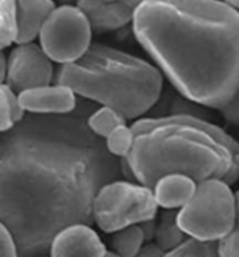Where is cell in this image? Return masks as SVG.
<instances>
[{
	"instance_id": "obj_1",
	"label": "cell",
	"mask_w": 239,
	"mask_h": 257,
	"mask_svg": "<svg viewBox=\"0 0 239 257\" xmlns=\"http://www.w3.org/2000/svg\"><path fill=\"white\" fill-rule=\"evenodd\" d=\"M87 102L65 115L29 114L0 140V225L20 257L48 255L56 235L93 225L97 194L123 162L88 126Z\"/></svg>"
},
{
	"instance_id": "obj_2",
	"label": "cell",
	"mask_w": 239,
	"mask_h": 257,
	"mask_svg": "<svg viewBox=\"0 0 239 257\" xmlns=\"http://www.w3.org/2000/svg\"><path fill=\"white\" fill-rule=\"evenodd\" d=\"M133 33L189 100L220 109L239 90V12L218 0H143Z\"/></svg>"
},
{
	"instance_id": "obj_3",
	"label": "cell",
	"mask_w": 239,
	"mask_h": 257,
	"mask_svg": "<svg viewBox=\"0 0 239 257\" xmlns=\"http://www.w3.org/2000/svg\"><path fill=\"white\" fill-rule=\"evenodd\" d=\"M133 149L123 162L133 181L153 190L161 177L189 176L197 183L211 178L233 184L239 178V142L222 128L197 116L141 117L132 124Z\"/></svg>"
},
{
	"instance_id": "obj_4",
	"label": "cell",
	"mask_w": 239,
	"mask_h": 257,
	"mask_svg": "<svg viewBox=\"0 0 239 257\" xmlns=\"http://www.w3.org/2000/svg\"><path fill=\"white\" fill-rule=\"evenodd\" d=\"M54 83L69 86L82 99L116 109L126 120H139L159 100L164 75L142 58L94 43L79 61L58 68Z\"/></svg>"
},
{
	"instance_id": "obj_5",
	"label": "cell",
	"mask_w": 239,
	"mask_h": 257,
	"mask_svg": "<svg viewBox=\"0 0 239 257\" xmlns=\"http://www.w3.org/2000/svg\"><path fill=\"white\" fill-rule=\"evenodd\" d=\"M238 218L237 193L223 179L200 182L191 200L178 213V222L189 238L220 243L233 232Z\"/></svg>"
},
{
	"instance_id": "obj_6",
	"label": "cell",
	"mask_w": 239,
	"mask_h": 257,
	"mask_svg": "<svg viewBox=\"0 0 239 257\" xmlns=\"http://www.w3.org/2000/svg\"><path fill=\"white\" fill-rule=\"evenodd\" d=\"M157 214L153 190L135 181L109 183L99 191L94 205V223L108 234L154 220Z\"/></svg>"
},
{
	"instance_id": "obj_7",
	"label": "cell",
	"mask_w": 239,
	"mask_h": 257,
	"mask_svg": "<svg viewBox=\"0 0 239 257\" xmlns=\"http://www.w3.org/2000/svg\"><path fill=\"white\" fill-rule=\"evenodd\" d=\"M94 31L77 5L56 6L39 36V45L53 63L69 65L79 61L93 43Z\"/></svg>"
},
{
	"instance_id": "obj_8",
	"label": "cell",
	"mask_w": 239,
	"mask_h": 257,
	"mask_svg": "<svg viewBox=\"0 0 239 257\" xmlns=\"http://www.w3.org/2000/svg\"><path fill=\"white\" fill-rule=\"evenodd\" d=\"M53 61L38 43L18 45L7 56L5 84L20 94L35 87L50 85L55 80Z\"/></svg>"
},
{
	"instance_id": "obj_9",
	"label": "cell",
	"mask_w": 239,
	"mask_h": 257,
	"mask_svg": "<svg viewBox=\"0 0 239 257\" xmlns=\"http://www.w3.org/2000/svg\"><path fill=\"white\" fill-rule=\"evenodd\" d=\"M26 113L35 115H65L78 106L76 93L67 85L53 83L19 94Z\"/></svg>"
},
{
	"instance_id": "obj_10",
	"label": "cell",
	"mask_w": 239,
	"mask_h": 257,
	"mask_svg": "<svg viewBox=\"0 0 239 257\" xmlns=\"http://www.w3.org/2000/svg\"><path fill=\"white\" fill-rule=\"evenodd\" d=\"M140 4L133 0H79L76 5L86 14L95 33H106L133 24Z\"/></svg>"
},
{
	"instance_id": "obj_11",
	"label": "cell",
	"mask_w": 239,
	"mask_h": 257,
	"mask_svg": "<svg viewBox=\"0 0 239 257\" xmlns=\"http://www.w3.org/2000/svg\"><path fill=\"white\" fill-rule=\"evenodd\" d=\"M108 249L90 225H72L58 233L51 242L50 257H103Z\"/></svg>"
},
{
	"instance_id": "obj_12",
	"label": "cell",
	"mask_w": 239,
	"mask_h": 257,
	"mask_svg": "<svg viewBox=\"0 0 239 257\" xmlns=\"http://www.w3.org/2000/svg\"><path fill=\"white\" fill-rule=\"evenodd\" d=\"M56 9L51 0H19L17 2L18 45L33 43L39 38L48 18Z\"/></svg>"
},
{
	"instance_id": "obj_13",
	"label": "cell",
	"mask_w": 239,
	"mask_h": 257,
	"mask_svg": "<svg viewBox=\"0 0 239 257\" xmlns=\"http://www.w3.org/2000/svg\"><path fill=\"white\" fill-rule=\"evenodd\" d=\"M197 184L195 179L182 174L164 176L153 187L157 206L163 210H182L194 197Z\"/></svg>"
},
{
	"instance_id": "obj_14",
	"label": "cell",
	"mask_w": 239,
	"mask_h": 257,
	"mask_svg": "<svg viewBox=\"0 0 239 257\" xmlns=\"http://www.w3.org/2000/svg\"><path fill=\"white\" fill-rule=\"evenodd\" d=\"M178 213L179 211L163 210L156 216V229L153 242L165 254L174 251L189 238L179 225Z\"/></svg>"
},
{
	"instance_id": "obj_15",
	"label": "cell",
	"mask_w": 239,
	"mask_h": 257,
	"mask_svg": "<svg viewBox=\"0 0 239 257\" xmlns=\"http://www.w3.org/2000/svg\"><path fill=\"white\" fill-rule=\"evenodd\" d=\"M26 117L19 94L5 84L0 85V131L6 133Z\"/></svg>"
},
{
	"instance_id": "obj_16",
	"label": "cell",
	"mask_w": 239,
	"mask_h": 257,
	"mask_svg": "<svg viewBox=\"0 0 239 257\" xmlns=\"http://www.w3.org/2000/svg\"><path fill=\"white\" fill-rule=\"evenodd\" d=\"M111 250L120 257H134L147 243L140 225L126 227L113 233L111 236Z\"/></svg>"
},
{
	"instance_id": "obj_17",
	"label": "cell",
	"mask_w": 239,
	"mask_h": 257,
	"mask_svg": "<svg viewBox=\"0 0 239 257\" xmlns=\"http://www.w3.org/2000/svg\"><path fill=\"white\" fill-rule=\"evenodd\" d=\"M126 121L125 116L116 109L101 106L88 117V126L94 134L105 140L116 128L127 124Z\"/></svg>"
},
{
	"instance_id": "obj_18",
	"label": "cell",
	"mask_w": 239,
	"mask_h": 257,
	"mask_svg": "<svg viewBox=\"0 0 239 257\" xmlns=\"http://www.w3.org/2000/svg\"><path fill=\"white\" fill-rule=\"evenodd\" d=\"M18 38L17 2H0V47L2 50L16 43Z\"/></svg>"
},
{
	"instance_id": "obj_19",
	"label": "cell",
	"mask_w": 239,
	"mask_h": 257,
	"mask_svg": "<svg viewBox=\"0 0 239 257\" xmlns=\"http://www.w3.org/2000/svg\"><path fill=\"white\" fill-rule=\"evenodd\" d=\"M135 135L132 126L123 124L116 128L108 138L105 139V146L108 152L112 156L119 160L127 159L134 146Z\"/></svg>"
},
{
	"instance_id": "obj_20",
	"label": "cell",
	"mask_w": 239,
	"mask_h": 257,
	"mask_svg": "<svg viewBox=\"0 0 239 257\" xmlns=\"http://www.w3.org/2000/svg\"><path fill=\"white\" fill-rule=\"evenodd\" d=\"M165 257H222L219 251V243L201 242L188 238L174 251L168 252Z\"/></svg>"
},
{
	"instance_id": "obj_21",
	"label": "cell",
	"mask_w": 239,
	"mask_h": 257,
	"mask_svg": "<svg viewBox=\"0 0 239 257\" xmlns=\"http://www.w3.org/2000/svg\"><path fill=\"white\" fill-rule=\"evenodd\" d=\"M238 218L233 232L219 243V251L222 257H239V191L237 192Z\"/></svg>"
},
{
	"instance_id": "obj_22",
	"label": "cell",
	"mask_w": 239,
	"mask_h": 257,
	"mask_svg": "<svg viewBox=\"0 0 239 257\" xmlns=\"http://www.w3.org/2000/svg\"><path fill=\"white\" fill-rule=\"evenodd\" d=\"M0 257H20L19 249L9 230L0 225Z\"/></svg>"
},
{
	"instance_id": "obj_23",
	"label": "cell",
	"mask_w": 239,
	"mask_h": 257,
	"mask_svg": "<svg viewBox=\"0 0 239 257\" xmlns=\"http://www.w3.org/2000/svg\"><path fill=\"white\" fill-rule=\"evenodd\" d=\"M224 119L231 124L239 126V90L225 107L219 111Z\"/></svg>"
},
{
	"instance_id": "obj_24",
	"label": "cell",
	"mask_w": 239,
	"mask_h": 257,
	"mask_svg": "<svg viewBox=\"0 0 239 257\" xmlns=\"http://www.w3.org/2000/svg\"><path fill=\"white\" fill-rule=\"evenodd\" d=\"M165 255L166 254L154 242H149V243H146L142 250L134 257H165Z\"/></svg>"
},
{
	"instance_id": "obj_25",
	"label": "cell",
	"mask_w": 239,
	"mask_h": 257,
	"mask_svg": "<svg viewBox=\"0 0 239 257\" xmlns=\"http://www.w3.org/2000/svg\"><path fill=\"white\" fill-rule=\"evenodd\" d=\"M0 73H2V84L5 82L7 75V56L5 51L2 50V56H0Z\"/></svg>"
},
{
	"instance_id": "obj_26",
	"label": "cell",
	"mask_w": 239,
	"mask_h": 257,
	"mask_svg": "<svg viewBox=\"0 0 239 257\" xmlns=\"http://www.w3.org/2000/svg\"><path fill=\"white\" fill-rule=\"evenodd\" d=\"M227 4H229L230 6H232L234 10L238 11V12H239V0H229Z\"/></svg>"
},
{
	"instance_id": "obj_27",
	"label": "cell",
	"mask_w": 239,
	"mask_h": 257,
	"mask_svg": "<svg viewBox=\"0 0 239 257\" xmlns=\"http://www.w3.org/2000/svg\"><path fill=\"white\" fill-rule=\"evenodd\" d=\"M103 257H120L119 255H117L115 251H112V250H108L106 251V254L103 256Z\"/></svg>"
},
{
	"instance_id": "obj_28",
	"label": "cell",
	"mask_w": 239,
	"mask_h": 257,
	"mask_svg": "<svg viewBox=\"0 0 239 257\" xmlns=\"http://www.w3.org/2000/svg\"><path fill=\"white\" fill-rule=\"evenodd\" d=\"M236 165H237V168H238V170H239V154L236 156Z\"/></svg>"
},
{
	"instance_id": "obj_29",
	"label": "cell",
	"mask_w": 239,
	"mask_h": 257,
	"mask_svg": "<svg viewBox=\"0 0 239 257\" xmlns=\"http://www.w3.org/2000/svg\"><path fill=\"white\" fill-rule=\"evenodd\" d=\"M38 257H50L49 255H42V256H38Z\"/></svg>"
}]
</instances>
